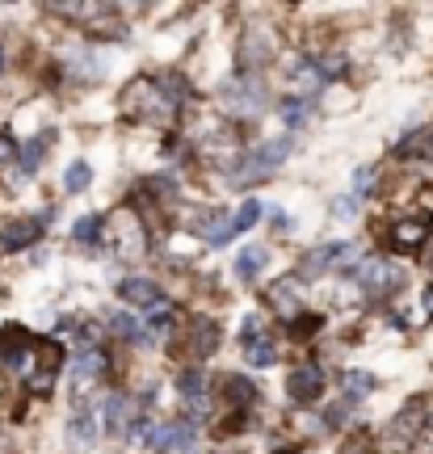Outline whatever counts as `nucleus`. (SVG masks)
<instances>
[{
    "label": "nucleus",
    "instance_id": "a878e982",
    "mask_svg": "<svg viewBox=\"0 0 433 454\" xmlns=\"http://www.w3.org/2000/svg\"><path fill=\"white\" fill-rule=\"evenodd\" d=\"M177 387H181V400H202V371H185L177 379Z\"/></svg>",
    "mask_w": 433,
    "mask_h": 454
},
{
    "label": "nucleus",
    "instance_id": "5701e85b",
    "mask_svg": "<svg viewBox=\"0 0 433 454\" xmlns=\"http://www.w3.org/2000/svg\"><path fill=\"white\" fill-rule=\"evenodd\" d=\"M93 181V164H84V160H76V164H67V173H64V190H72V194H81L84 185Z\"/></svg>",
    "mask_w": 433,
    "mask_h": 454
},
{
    "label": "nucleus",
    "instance_id": "ddd939ff",
    "mask_svg": "<svg viewBox=\"0 0 433 454\" xmlns=\"http://www.w3.org/2000/svg\"><path fill=\"white\" fill-rule=\"evenodd\" d=\"M34 337L26 333V328L9 325L4 333H0V366H13V371H21V362H26V354H30Z\"/></svg>",
    "mask_w": 433,
    "mask_h": 454
},
{
    "label": "nucleus",
    "instance_id": "cd10ccee",
    "mask_svg": "<svg viewBox=\"0 0 433 454\" xmlns=\"http://www.w3.org/2000/svg\"><path fill=\"white\" fill-rule=\"evenodd\" d=\"M110 325H114V333H118V337H122V340H139V325H135L130 316H122V311L114 316Z\"/></svg>",
    "mask_w": 433,
    "mask_h": 454
},
{
    "label": "nucleus",
    "instance_id": "6ab92c4d",
    "mask_svg": "<svg viewBox=\"0 0 433 454\" xmlns=\"http://www.w3.org/2000/svg\"><path fill=\"white\" fill-rule=\"evenodd\" d=\"M34 240H38V219H21V223H9L0 231V248H21Z\"/></svg>",
    "mask_w": 433,
    "mask_h": 454
},
{
    "label": "nucleus",
    "instance_id": "aec40b11",
    "mask_svg": "<svg viewBox=\"0 0 433 454\" xmlns=\"http://www.w3.org/2000/svg\"><path fill=\"white\" fill-rule=\"evenodd\" d=\"M224 395L232 408H248L257 400V387H253L248 379H240V374H232V379H224Z\"/></svg>",
    "mask_w": 433,
    "mask_h": 454
},
{
    "label": "nucleus",
    "instance_id": "4468645a",
    "mask_svg": "<svg viewBox=\"0 0 433 454\" xmlns=\"http://www.w3.org/2000/svg\"><path fill=\"white\" fill-rule=\"evenodd\" d=\"M118 294L127 299L130 308H156V303H164L161 286H156L152 278H127V282L118 286Z\"/></svg>",
    "mask_w": 433,
    "mask_h": 454
},
{
    "label": "nucleus",
    "instance_id": "dca6fc26",
    "mask_svg": "<svg viewBox=\"0 0 433 454\" xmlns=\"http://www.w3.org/2000/svg\"><path fill=\"white\" fill-rule=\"evenodd\" d=\"M152 446H161V450H190V446H193V429L185 421L161 425V429L152 434Z\"/></svg>",
    "mask_w": 433,
    "mask_h": 454
},
{
    "label": "nucleus",
    "instance_id": "58836bf2",
    "mask_svg": "<svg viewBox=\"0 0 433 454\" xmlns=\"http://www.w3.org/2000/svg\"><path fill=\"white\" fill-rule=\"evenodd\" d=\"M0 72H4V51H0Z\"/></svg>",
    "mask_w": 433,
    "mask_h": 454
},
{
    "label": "nucleus",
    "instance_id": "2eb2a0df",
    "mask_svg": "<svg viewBox=\"0 0 433 454\" xmlns=\"http://www.w3.org/2000/svg\"><path fill=\"white\" fill-rule=\"evenodd\" d=\"M421 429H425V404H408L400 417L391 421V438L400 442V446H408V442H417Z\"/></svg>",
    "mask_w": 433,
    "mask_h": 454
},
{
    "label": "nucleus",
    "instance_id": "b1692460",
    "mask_svg": "<svg viewBox=\"0 0 433 454\" xmlns=\"http://www.w3.org/2000/svg\"><path fill=\"white\" fill-rule=\"evenodd\" d=\"M257 219H261V202H257V198H253V202H244L240 211H236V219H232V227H227V231H232V240H236L240 231H248V227L257 223Z\"/></svg>",
    "mask_w": 433,
    "mask_h": 454
},
{
    "label": "nucleus",
    "instance_id": "2f4dec72",
    "mask_svg": "<svg viewBox=\"0 0 433 454\" xmlns=\"http://www.w3.org/2000/svg\"><path fill=\"white\" fill-rule=\"evenodd\" d=\"M345 387L350 391H370L374 387V379H370V374H345Z\"/></svg>",
    "mask_w": 433,
    "mask_h": 454
},
{
    "label": "nucleus",
    "instance_id": "0eeeda50",
    "mask_svg": "<svg viewBox=\"0 0 433 454\" xmlns=\"http://www.w3.org/2000/svg\"><path fill=\"white\" fill-rule=\"evenodd\" d=\"M101 379H106V354H97V349H81L76 366H72V400H84Z\"/></svg>",
    "mask_w": 433,
    "mask_h": 454
},
{
    "label": "nucleus",
    "instance_id": "a211bd4d",
    "mask_svg": "<svg viewBox=\"0 0 433 454\" xmlns=\"http://www.w3.org/2000/svg\"><path fill=\"white\" fill-rule=\"evenodd\" d=\"M106 429L118 434V438H127V429H135V417H130V404L122 395H114L110 404H106Z\"/></svg>",
    "mask_w": 433,
    "mask_h": 454
},
{
    "label": "nucleus",
    "instance_id": "39448f33",
    "mask_svg": "<svg viewBox=\"0 0 433 454\" xmlns=\"http://www.w3.org/2000/svg\"><path fill=\"white\" fill-rule=\"evenodd\" d=\"M320 391H324V374H320V366H316V362H299V366L290 371L287 395H290V400H295L299 408L316 404V400H320Z\"/></svg>",
    "mask_w": 433,
    "mask_h": 454
},
{
    "label": "nucleus",
    "instance_id": "1a4fd4ad",
    "mask_svg": "<svg viewBox=\"0 0 433 454\" xmlns=\"http://www.w3.org/2000/svg\"><path fill=\"white\" fill-rule=\"evenodd\" d=\"M358 282H362L370 294H391L404 286V270L383 265V261H362V265H358Z\"/></svg>",
    "mask_w": 433,
    "mask_h": 454
},
{
    "label": "nucleus",
    "instance_id": "423d86ee",
    "mask_svg": "<svg viewBox=\"0 0 433 454\" xmlns=\"http://www.w3.org/2000/svg\"><path fill=\"white\" fill-rule=\"evenodd\" d=\"M358 257V248L353 244H320V248H311L303 261H299V278H320L328 270H337L341 261H353Z\"/></svg>",
    "mask_w": 433,
    "mask_h": 454
},
{
    "label": "nucleus",
    "instance_id": "393cba45",
    "mask_svg": "<svg viewBox=\"0 0 433 454\" xmlns=\"http://www.w3.org/2000/svg\"><path fill=\"white\" fill-rule=\"evenodd\" d=\"M101 227H106V219H101V215H84V219H76V240H81V244L101 240Z\"/></svg>",
    "mask_w": 433,
    "mask_h": 454
},
{
    "label": "nucleus",
    "instance_id": "4be33fe9",
    "mask_svg": "<svg viewBox=\"0 0 433 454\" xmlns=\"http://www.w3.org/2000/svg\"><path fill=\"white\" fill-rule=\"evenodd\" d=\"M265 257H270V253H265L261 244L244 248L240 261H236V278H240V282H257V274H261V265H265Z\"/></svg>",
    "mask_w": 433,
    "mask_h": 454
},
{
    "label": "nucleus",
    "instance_id": "f3484780",
    "mask_svg": "<svg viewBox=\"0 0 433 454\" xmlns=\"http://www.w3.org/2000/svg\"><path fill=\"white\" fill-rule=\"evenodd\" d=\"M198 227H202V236H207V244H227L232 240V219H227V211H198Z\"/></svg>",
    "mask_w": 433,
    "mask_h": 454
},
{
    "label": "nucleus",
    "instance_id": "72a5a7b5",
    "mask_svg": "<svg viewBox=\"0 0 433 454\" xmlns=\"http://www.w3.org/2000/svg\"><path fill=\"white\" fill-rule=\"evenodd\" d=\"M169 325H173V311H169V308H161L156 316H152V328H156V333H161V328H169Z\"/></svg>",
    "mask_w": 433,
    "mask_h": 454
},
{
    "label": "nucleus",
    "instance_id": "6e6552de",
    "mask_svg": "<svg viewBox=\"0 0 433 454\" xmlns=\"http://www.w3.org/2000/svg\"><path fill=\"white\" fill-rule=\"evenodd\" d=\"M244 357H248V366H273V362H278V345H273V337L261 328L257 316L244 320Z\"/></svg>",
    "mask_w": 433,
    "mask_h": 454
},
{
    "label": "nucleus",
    "instance_id": "f03ea898",
    "mask_svg": "<svg viewBox=\"0 0 433 454\" xmlns=\"http://www.w3.org/2000/svg\"><path fill=\"white\" fill-rule=\"evenodd\" d=\"M59 362H64V349H59L55 340L34 337L30 354H26V362H21V374H26V387H30L34 395H47V391L55 387V374H59Z\"/></svg>",
    "mask_w": 433,
    "mask_h": 454
},
{
    "label": "nucleus",
    "instance_id": "20e7f679",
    "mask_svg": "<svg viewBox=\"0 0 433 454\" xmlns=\"http://www.w3.org/2000/svg\"><path fill=\"white\" fill-rule=\"evenodd\" d=\"M290 147H295V144H290V135L261 144L257 152H248V156H244V164H248V168H236V173H232V181H236V185H248V181H257V177H270L273 168L290 156Z\"/></svg>",
    "mask_w": 433,
    "mask_h": 454
},
{
    "label": "nucleus",
    "instance_id": "9d476101",
    "mask_svg": "<svg viewBox=\"0 0 433 454\" xmlns=\"http://www.w3.org/2000/svg\"><path fill=\"white\" fill-rule=\"evenodd\" d=\"M429 231H433L429 215H408V219H400V223L391 227V248L396 253H417L421 244L429 240Z\"/></svg>",
    "mask_w": 433,
    "mask_h": 454
},
{
    "label": "nucleus",
    "instance_id": "bb28decb",
    "mask_svg": "<svg viewBox=\"0 0 433 454\" xmlns=\"http://www.w3.org/2000/svg\"><path fill=\"white\" fill-rule=\"evenodd\" d=\"M93 417H89V412H81V417H76V421H72V442H76V446H89V442H93Z\"/></svg>",
    "mask_w": 433,
    "mask_h": 454
},
{
    "label": "nucleus",
    "instance_id": "c9c22d12",
    "mask_svg": "<svg viewBox=\"0 0 433 454\" xmlns=\"http://www.w3.org/2000/svg\"><path fill=\"white\" fill-rule=\"evenodd\" d=\"M421 316L433 320V286H425V294H421Z\"/></svg>",
    "mask_w": 433,
    "mask_h": 454
},
{
    "label": "nucleus",
    "instance_id": "f257e3e1",
    "mask_svg": "<svg viewBox=\"0 0 433 454\" xmlns=\"http://www.w3.org/2000/svg\"><path fill=\"white\" fill-rule=\"evenodd\" d=\"M173 110H177V98L164 93V81H156V76H139L122 93V114L135 118V122H169Z\"/></svg>",
    "mask_w": 433,
    "mask_h": 454
},
{
    "label": "nucleus",
    "instance_id": "e433bc0d",
    "mask_svg": "<svg viewBox=\"0 0 433 454\" xmlns=\"http://www.w3.org/2000/svg\"><path fill=\"white\" fill-rule=\"evenodd\" d=\"M370 181H374V168H366V173H358V177H353V185H358V190H370Z\"/></svg>",
    "mask_w": 433,
    "mask_h": 454
},
{
    "label": "nucleus",
    "instance_id": "f704fd0d",
    "mask_svg": "<svg viewBox=\"0 0 433 454\" xmlns=\"http://www.w3.org/2000/svg\"><path fill=\"white\" fill-rule=\"evenodd\" d=\"M290 328H299V333H295V337H311V333H316V328H320V320H316V316H311V320H299V325H290Z\"/></svg>",
    "mask_w": 433,
    "mask_h": 454
},
{
    "label": "nucleus",
    "instance_id": "7ed1b4c3",
    "mask_svg": "<svg viewBox=\"0 0 433 454\" xmlns=\"http://www.w3.org/2000/svg\"><path fill=\"white\" fill-rule=\"evenodd\" d=\"M106 240H110V248L118 253L122 261H139L147 253V231L144 223L135 219V211H122V215H114V223L110 231H101Z\"/></svg>",
    "mask_w": 433,
    "mask_h": 454
},
{
    "label": "nucleus",
    "instance_id": "9b49d317",
    "mask_svg": "<svg viewBox=\"0 0 433 454\" xmlns=\"http://www.w3.org/2000/svg\"><path fill=\"white\" fill-rule=\"evenodd\" d=\"M215 345H219V328H215V320L193 316V325L185 328V349H190V357L193 362H202V357L215 354Z\"/></svg>",
    "mask_w": 433,
    "mask_h": 454
},
{
    "label": "nucleus",
    "instance_id": "473e14b6",
    "mask_svg": "<svg viewBox=\"0 0 433 454\" xmlns=\"http://www.w3.org/2000/svg\"><path fill=\"white\" fill-rule=\"evenodd\" d=\"M38 156H43V144H30V147H26V156H21V160H26L21 168H26V173H34V168H38Z\"/></svg>",
    "mask_w": 433,
    "mask_h": 454
},
{
    "label": "nucleus",
    "instance_id": "412c9836",
    "mask_svg": "<svg viewBox=\"0 0 433 454\" xmlns=\"http://www.w3.org/2000/svg\"><path fill=\"white\" fill-rule=\"evenodd\" d=\"M290 291H295V278H282V282H273L270 286V303L273 311H282V316H299V299H290Z\"/></svg>",
    "mask_w": 433,
    "mask_h": 454
},
{
    "label": "nucleus",
    "instance_id": "f8f14e48",
    "mask_svg": "<svg viewBox=\"0 0 433 454\" xmlns=\"http://www.w3.org/2000/svg\"><path fill=\"white\" fill-rule=\"evenodd\" d=\"M224 101H227V110H236V114H253L265 106V93H261V84L253 81V76H244V81H232L224 89Z\"/></svg>",
    "mask_w": 433,
    "mask_h": 454
},
{
    "label": "nucleus",
    "instance_id": "c756f323",
    "mask_svg": "<svg viewBox=\"0 0 433 454\" xmlns=\"http://www.w3.org/2000/svg\"><path fill=\"white\" fill-rule=\"evenodd\" d=\"M341 454H374V446H370V442L362 438V434H353V438H345Z\"/></svg>",
    "mask_w": 433,
    "mask_h": 454
},
{
    "label": "nucleus",
    "instance_id": "c85d7f7f",
    "mask_svg": "<svg viewBox=\"0 0 433 454\" xmlns=\"http://www.w3.org/2000/svg\"><path fill=\"white\" fill-rule=\"evenodd\" d=\"M303 114H307V98L287 101V106H282V118H287L290 127H299V122H303Z\"/></svg>",
    "mask_w": 433,
    "mask_h": 454
},
{
    "label": "nucleus",
    "instance_id": "7c9ffc66",
    "mask_svg": "<svg viewBox=\"0 0 433 454\" xmlns=\"http://www.w3.org/2000/svg\"><path fill=\"white\" fill-rule=\"evenodd\" d=\"M13 160H17V144L9 139V135H0V168H4V164H13Z\"/></svg>",
    "mask_w": 433,
    "mask_h": 454
},
{
    "label": "nucleus",
    "instance_id": "4c0bfd02",
    "mask_svg": "<svg viewBox=\"0 0 433 454\" xmlns=\"http://www.w3.org/2000/svg\"><path fill=\"white\" fill-rule=\"evenodd\" d=\"M0 404H4V379H0Z\"/></svg>",
    "mask_w": 433,
    "mask_h": 454
}]
</instances>
